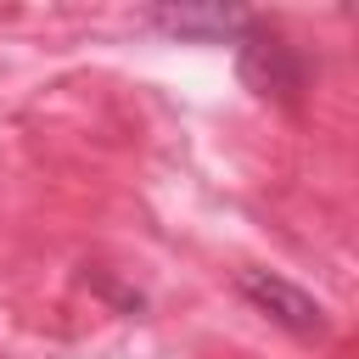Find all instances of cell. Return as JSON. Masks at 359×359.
<instances>
[{"label":"cell","instance_id":"1","mask_svg":"<svg viewBox=\"0 0 359 359\" xmlns=\"http://www.w3.org/2000/svg\"><path fill=\"white\" fill-rule=\"evenodd\" d=\"M236 67H241V84L258 90L264 101H297L303 84H309V67L297 56V45L275 28H241V45H236Z\"/></svg>","mask_w":359,"mask_h":359},{"label":"cell","instance_id":"2","mask_svg":"<svg viewBox=\"0 0 359 359\" xmlns=\"http://www.w3.org/2000/svg\"><path fill=\"white\" fill-rule=\"evenodd\" d=\"M236 286H241V297H247L264 320H275V325L292 331V337H325V331H331L325 303H320L314 292H303L297 280L275 275V269H241Z\"/></svg>","mask_w":359,"mask_h":359},{"label":"cell","instance_id":"3","mask_svg":"<svg viewBox=\"0 0 359 359\" xmlns=\"http://www.w3.org/2000/svg\"><path fill=\"white\" fill-rule=\"evenodd\" d=\"M151 22L174 39H196V45H219V39H241L247 17L230 6H157Z\"/></svg>","mask_w":359,"mask_h":359}]
</instances>
